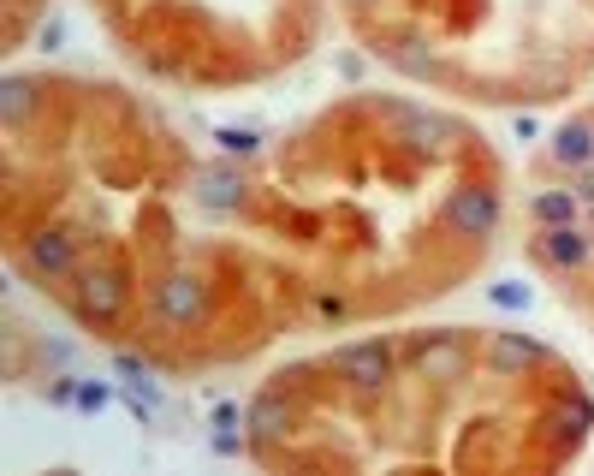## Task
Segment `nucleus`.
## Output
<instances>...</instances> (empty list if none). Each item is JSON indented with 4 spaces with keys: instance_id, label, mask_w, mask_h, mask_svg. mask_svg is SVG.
<instances>
[{
    "instance_id": "7",
    "label": "nucleus",
    "mask_w": 594,
    "mask_h": 476,
    "mask_svg": "<svg viewBox=\"0 0 594 476\" xmlns=\"http://www.w3.org/2000/svg\"><path fill=\"white\" fill-rule=\"evenodd\" d=\"M487 369H494V376H529V369H541V364H547V346H541V339H529V334H512V328H505V334H487Z\"/></svg>"
},
{
    "instance_id": "14",
    "label": "nucleus",
    "mask_w": 594,
    "mask_h": 476,
    "mask_svg": "<svg viewBox=\"0 0 594 476\" xmlns=\"http://www.w3.org/2000/svg\"><path fill=\"white\" fill-rule=\"evenodd\" d=\"M529 209H535L541 227H576V209H583V197H576V191H541Z\"/></svg>"
},
{
    "instance_id": "9",
    "label": "nucleus",
    "mask_w": 594,
    "mask_h": 476,
    "mask_svg": "<svg viewBox=\"0 0 594 476\" xmlns=\"http://www.w3.org/2000/svg\"><path fill=\"white\" fill-rule=\"evenodd\" d=\"M541 262H547V268H565V275H571V268H583L588 262V232H576V227H547V232H541Z\"/></svg>"
},
{
    "instance_id": "8",
    "label": "nucleus",
    "mask_w": 594,
    "mask_h": 476,
    "mask_svg": "<svg viewBox=\"0 0 594 476\" xmlns=\"http://www.w3.org/2000/svg\"><path fill=\"white\" fill-rule=\"evenodd\" d=\"M380 60L398 66L405 78H440V54H434L428 37H380Z\"/></svg>"
},
{
    "instance_id": "5",
    "label": "nucleus",
    "mask_w": 594,
    "mask_h": 476,
    "mask_svg": "<svg viewBox=\"0 0 594 476\" xmlns=\"http://www.w3.org/2000/svg\"><path fill=\"white\" fill-rule=\"evenodd\" d=\"M410 364H416V376H428V381H464L469 376V339L464 334H423V339H410Z\"/></svg>"
},
{
    "instance_id": "6",
    "label": "nucleus",
    "mask_w": 594,
    "mask_h": 476,
    "mask_svg": "<svg viewBox=\"0 0 594 476\" xmlns=\"http://www.w3.org/2000/svg\"><path fill=\"white\" fill-rule=\"evenodd\" d=\"M446 227L464 232V238H487L499 227V191L494 185H458V191L446 197Z\"/></svg>"
},
{
    "instance_id": "17",
    "label": "nucleus",
    "mask_w": 594,
    "mask_h": 476,
    "mask_svg": "<svg viewBox=\"0 0 594 476\" xmlns=\"http://www.w3.org/2000/svg\"><path fill=\"white\" fill-rule=\"evenodd\" d=\"M215 143H220V156H256V149H261V138H256V131H244V126L215 131Z\"/></svg>"
},
{
    "instance_id": "10",
    "label": "nucleus",
    "mask_w": 594,
    "mask_h": 476,
    "mask_svg": "<svg viewBox=\"0 0 594 476\" xmlns=\"http://www.w3.org/2000/svg\"><path fill=\"white\" fill-rule=\"evenodd\" d=\"M286 429H291V399L286 394H261L250 405V440L261 447V440H279Z\"/></svg>"
},
{
    "instance_id": "21",
    "label": "nucleus",
    "mask_w": 594,
    "mask_h": 476,
    "mask_svg": "<svg viewBox=\"0 0 594 476\" xmlns=\"http://www.w3.org/2000/svg\"><path fill=\"white\" fill-rule=\"evenodd\" d=\"M345 7H369V0H345Z\"/></svg>"
},
{
    "instance_id": "2",
    "label": "nucleus",
    "mask_w": 594,
    "mask_h": 476,
    "mask_svg": "<svg viewBox=\"0 0 594 476\" xmlns=\"http://www.w3.org/2000/svg\"><path fill=\"white\" fill-rule=\"evenodd\" d=\"M19 262H24V275H37V280H72L78 275V232L72 227H37L19 245Z\"/></svg>"
},
{
    "instance_id": "4",
    "label": "nucleus",
    "mask_w": 594,
    "mask_h": 476,
    "mask_svg": "<svg viewBox=\"0 0 594 476\" xmlns=\"http://www.w3.org/2000/svg\"><path fill=\"white\" fill-rule=\"evenodd\" d=\"M155 316L167 328H197L208 321V280L190 275V268H172V275L155 280Z\"/></svg>"
},
{
    "instance_id": "18",
    "label": "nucleus",
    "mask_w": 594,
    "mask_h": 476,
    "mask_svg": "<svg viewBox=\"0 0 594 476\" xmlns=\"http://www.w3.org/2000/svg\"><path fill=\"white\" fill-rule=\"evenodd\" d=\"M108 399H113V394H108L101 381H78V399H72V405H78V411H108Z\"/></svg>"
},
{
    "instance_id": "16",
    "label": "nucleus",
    "mask_w": 594,
    "mask_h": 476,
    "mask_svg": "<svg viewBox=\"0 0 594 476\" xmlns=\"http://www.w3.org/2000/svg\"><path fill=\"white\" fill-rule=\"evenodd\" d=\"M487 298H494L499 310H529V286H523V280H494V286H487Z\"/></svg>"
},
{
    "instance_id": "15",
    "label": "nucleus",
    "mask_w": 594,
    "mask_h": 476,
    "mask_svg": "<svg viewBox=\"0 0 594 476\" xmlns=\"http://www.w3.org/2000/svg\"><path fill=\"white\" fill-rule=\"evenodd\" d=\"M113 369H119V376H126V387H137V394H143V399H155V381H149V364H143V357L119 351V357H113Z\"/></svg>"
},
{
    "instance_id": "20",
    "label": "nucleus",
    "mask_w": 594,
    "mask_h": 476,
    "mask_svg": "<svg viewBox=\"0 0 594 476\" xmlns=\"http://www.w3.org/2000/svg\"><path fill=\"white\" fill-rule=\"evenodd\" d=\"M576 197H588V202H594V179H583V191H576Z\"/></svg>"
},
{
    "instance_id": "19",
    "label": "nucleus",
    "mask_w": 594,
    "mask_h": 476,
    "mask_svg": "<svg viewBox=\"0 0 594 476\" xmlns=\"http://www.w3.org/2000/svg\"><path fill=\"white\" fill-rule=\"evenodd\" d=\"M215 435H238V405H220L215 411Z\"/></svg>"
},
{
    "instance_id": "1",
    "label": "nucleus",
    "mask_w": 594,
    "mask_h": 476,
    "mask_svg": "<svg viewBox=\"0 0 594 476\" xmlns=\"http://www.w3.org/2000/svg\"><path fill=\"white\" fill-rule=\"evenodd\" d=\"M72 304L83 321H96V328H113L119 316H126L131 304V275L126 262H83L72 275Z\"/></svg>"
},
{
    "instance_id": "3",
    "label": "nucleus",
    "mask_w": 594,
    "mask_h": 476,
    "mask_svg": "<svg viewBox=\"0 0 594 476\" xmlns=\"http://www.w3.org/2000/svg\"><path fill=\"white\" fill-rule=\"evenodd\" d=\"M327 369L357 387V394H380V387L393 381V346L387 339H357V346H339L334 357H327Z\"/></svg>"
},
{
    "instance_id": "13",
    "label": "nucleus",
    "mask_w": 594,
    "mask_h": 476,
    "mask_svg": "<svg viewBox=\"0 0 594 476\" xmlns=\"http://www.w3.org/2000/svg\"><path fill=\"white\" fill-rule=\"evenodd\" d=\"M197 197L208 202V209H238V202H244V179L232 173V167H208V173H197Z\"/></svg>"
},
{
    "instance_id": "11",
    "label": "nucleus",
    "mask_w": 594,
    "mask_h": 476,
    "mask_svg": "<svg viewBox=\"0 0 594 476\" xmlns=\"http://www.w3.org/2000/svg\"><path fill=\"white\" fill-rule=\"evenodd\" d=\"M553 161L558 167H588L594 161V126L588 119H571V126L553 131Z\"/></svg>"
},
{
    "instance_id": "12",
    "label": "nucleus",
    "mask_w": 594,
    "mask_h": 476,
    "mask_svg": "<svg viewBox=\"0 0 594 476\" xmlns=\"http://www.w3.org/2000/svg\"><path fill=\"white\" fill-rule=\"evenodd\" d=\"M42 108V83L37 78H7V90H0V113H7V126L19 131L30 126V113Z\"/></svg>"
}]
</instances>
